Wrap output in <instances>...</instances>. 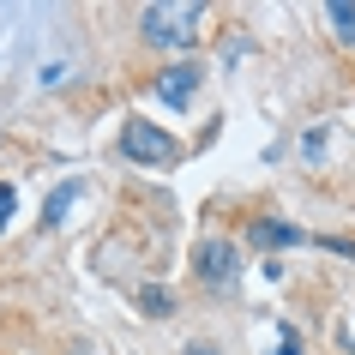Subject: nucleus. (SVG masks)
<instances>
[{
  "label": "nucleus",
  "instance_id": "f257e3e1",
  "mask_svg": "<svg viewBox=\"0 0 355 355\" xmlns=\"http://www.w3.org/2000/svg\"><path fill=\"white\" fill-rule=\"evenodd\" d=\"M199 19H205V6H145L139 12V37L150 49H193L199 42Z\"/></svg>",
  "mask_w": 355,
  "mask_h": 355
},
{
  "label": "nucleus",
  "instance_id": "f03ea898",
  "mask_svg": "<svg viewBox=\"0 0 355 355\" xmlns=\"http://www.w3.org/2000/svg\"><path fill=\"white\" fill-rule=\"evenodd\" d=\"M121 150H127V163H145V168L181 163V145H175V132H163L157 121H139V114H127V127H121Z\"/></svg>",
  "mask_w": 355,
  "mask_h": 355
},
{
  "label": "nucleus",
  "instance_id": "7ed1b4c3",
  "mask_svg": "<svg viewBox=\"0 0 355 355\" xmlns=\"http://www.w3.org/2000/svg\"><path fill=\"white\" fill-rule=\"evenodd\" d=\"M193 265H199V283L205 289H229V283L241 277V253H235V241H199V253H193Z\"/></svg>",
  "mask_w": 355,
  "mask_h": 355
},
{
  "label": "nucleus",
  "instance_id": "20e7f679",
  "mask_svg": "<svg viewBox=\"0 0 355 355\" xmlns=\"http://www.w3.org/2000/svg\"><path fill=\"white\" fill-rule=\"evenodd\" d=\"M199 78H205V73H199L193 60H168L163 73L150 78V91L163 96V103H175V109H187V103H193V91H199Z\"/></svg>",
  "mask_w": 355,
  "mask_h": 355
},
{
  "label": "nucleus",
  "instance_id": "39448f33",
  "mask_svg": "<svg viewBox=\"0 0 355 355\" xmlns=\"http://www.w3.org/2000/svg\"><path fill=\"white\" fill-rule=\"evenodd\" d=\"M301 241H307V235H301L295 223H271V217L253 223V247H265V253H271V247H301Z\"/></svg>",
  "mask_w": 355,
  "mask_h": 355
},
{
  "label": "nucleus",
  "instance_id": "423d86ee",
  "mask_svg": "<svg viewBox=\"0 0 355 355\" xmlns=\"http://www.w3.org/2000/svg\"><path fill=\"white\" fill-rule=\"evenodd\" d=\"M73 199H78V181H60V187L49 193V205H42V229H60V223H67Z\"/></svg>",
  "mask_w": 355,
  "mask_h": 355
},
{
  "label": "nucleus",
  "instance_id": "0eeeda50",
  "mask_svg": "<svg viewBox=\"0 0 355 355\" xmlns=\"http://www.w3.org/2000/svg\"><path fill=\"white\" fill-rule=\"evenodd\" d=\"M325 24H331V37L343 42V49H355V6L349 0H331V6H325Z\"/></svg>",
  "mask_w": 355,
  "mask_h": 355
},
{
  "label": "nucleus",
  "instance_id": "6e6552de",
  "mask_svg": "<svg viewBox=\"0 0 355 355\" xmlns=\"http://www.w3.org/2000/svg\"><path fill=\"white\" fill-rule=\"evenodd\" d=\"M139 307H145L150 319H163L168 307H175V301H168V289H157V283H145V289H139Z\"/></svg>",
  "mask_w": 355,
  "mask_h": 355
},
{
  "label": "nucleus",
  "instance_id": "1a4fd4ad",
  "mask_svg": "<svg viewBox=\"0 0 355 355\" xmlns=\"http://www.w3.org/2000/svg\"><path fill=\"white\" fill-rule=\"evenodd\" d=\"M277 355H301V337L289 325H277Z\"/></svg>",
  "mask_w": 355,
  "mask_h": 355
},
{
  "label": "nucleus",
  "instance_id": "9d476101",
  "mask_svg": "<svg viewBox=\"0 0 355 355\" xmlns=\"http://www.w3.org/2000/svg\"><path fill=\"white\" fill-rule=\"evenodd\" d=\"M12 211H19V193L0 181V229H6V217H12Z\"/></svg>",
  "mask_w": 355,
  "mask_h": 355
}]
</instances>
